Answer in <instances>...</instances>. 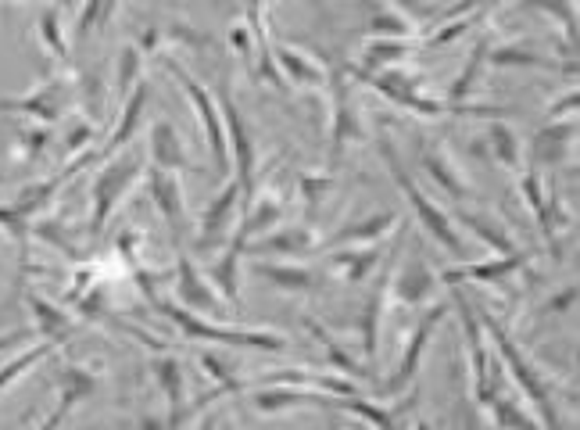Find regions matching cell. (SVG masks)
I'll list each match as a JSON object with an SVG mask.
<instances>
[{"instance_id":"83f0119b","label":"cell","mask_w":580,"mask_h":430,"mask_svg":"<svg viewBox=\"0 0 580 430\" xmlns=\"http://www.w3.org/2000/svg\"><path fill=\"white\" fill-rule=\"evenodd\" d=\"M147 97H151V90H147V83H137L133 86V94L126 97V112H122V122H119V133L104 144V155H115L119 147H126L129 140H133V133H137L140 119H144V108H147Z\"/></svg>"},{"instance_id":"d4e9b609","label":"cell","mask_w":580,"mask_h":430,"mask_svg":"<svg viewBox=\"0 0 580 430\" xmlns=\"http://www.w3.org/2000/svg\"><path fill=\"white\" fill-rule=\"evenodd\" d=\"M487 61L495 65V69H559V72H577V61H552L545 54H534L527 47H495V51H487Z\"/></svg>"},{"instance_id":"277c9868","label":"cell","mask_w":580,"mask_h":430,"mask_svg":"<svg viewBox=\"0 0 580 430\" xmlns=\"http://www.w3.org/2000/svg\"><path fill=\"white\" fill-rule=\"evenodd\" d=\"M154 305H158V312L169 316L187 337H201V341H219V344H240V348H258V352H283V348H287V341H283L280 334H265V330H248V327H230V330L215 327V323H205V319L187 312L183 305H176V301L154 298Z\"/></svg>"},{"instance_id":"7a4b0ae2","label":"cell","mask_w":580,"mask_h":430,"mask_svg":"<svg viewBox=\"0 0 580 430\" xmlns=\"http://www.w3.org/2000/svg\"><path fill=\"white\" fill-rule=\"evenodd\" d=\"M376 147H380V155H384V162H387V169H391V176H394V183L401 187V194L409 198V205H412V212L419 215V223L427 226L430 230V237H434L437 244H441L448 255H459L462 251V237L455 233V226H452V219L441 212V208L434 205V201L423 194V190L412 183V176L405 169H401V162H398V151H394V144H391V137H387V129H380L376 133Z\"/></svg>"},{"instance_id":"d6986e66","label":"cell","mask_w":580,"mask_h":430,"mask_svg":"<svg viewBox=\"0 0 580 430\" xmlns=\"http://www.w3.org/2000/svg\"><path fill=\"white\" fill-rule=\"evenodd\" d=\"M316 248V233L308 230V226H287L280 233H262V241L258 244H248L244 255H301V251Z\"/></svg>"},{"instance_id":"4dcf8cb0","label":"cell","mask_w":580,"mask_h":430,"mask_svg":"<svg viewBox=\"0 0 580 430\" xmlns=\"http://www.w3.org/2000/svg\"><path fill=\"white\" fill-rule=\"evenodd\" d=\"M380 255H384V248H380V244H373V248H366V251L337 248L333 262L348 269V280H351V284H362V280H369V276L376 273V266H380Z\"/></svg>"},{"instance_id":"8fae6325","label":"cell","mask_w":580,"mask_h":430,"mask_svg":"<svg viewBox=\"0 0 580 430\" xmlns=\"http://www.w3.org/2000/svg\"><path fill=\"white\" fill-rule=\"evenodd\" d=\"M237 201H240V183H226L222 194L205 208L201 215V230H197V248L201 251H212L219 248L226 237H230V226H233V212H237Z\"/></svg>"},{"instance_id":"74e56055","label":"cell","mask_w":580,"mask_h":430,"mask_svg":"<svg viewBox=\"0 0 580 430\" xmlns=\"http://www.w3.org/2000/svg\"><path fill=\"white\" fill-rule=\"evenodd\" d=\"M54 348H58V341H43V344H36V348H29V352H22L18 359H11L8 366H0V391H8L11 380H18L22 373L29 370V366H36L40 359H47Z\"/></svg>"},{"instance_id":"e575fe53","label":"cell","mask_w":580,"mask_h":430,"mask_svg":"<svg viewBox=\"0 0 580 430\" xmlns=\"http://www.w3.org/2000/svg\"><path fill=\"white\" fill-rule=\"evenodd\" d=\"M491 413H495V423L502 430H541V423L538 420H530L527 416V409L523 405H516L509 395H498L495 402L487 405Z\"/></svg>"},{"instance_id":"d6a6232c","label":"cell","mask_w":580,"mask_h":430,"mask_svg":"<svg viewBox=\"0 0 580 430\" xmlns=\"http://www.w3.org/2000/svg\"><path fill=\"white\" fill-rule=\"evenodd\" d=\"M487 151L505 165V169H520V140L509 126H491L487 129Z\"/></svg>"},{"instance_id":"b9f144b4","label":"cell","mask_w":580,"mask_h":430,"mask_svg":"<svg viewBox=\"0 0 580 430\" xmlns=\"http://www.w3.org/2000/svg\"><path fill=\"white\" fill-rule=\"evenodd\" d=\"M330 190H333V180H326V176H301V194H305L308 208L312 205L319 208V201H323Z\"/></svg>"},{"instance_id":"ffe728a7","label":"cell","mask_w":580,"mask_h":430,"mask_svg":"<svg viewBox=\"0 0 580 430\" xmlns=\"http://www.w3.org/2000/svg\"><path fill=\"white\" fill-rule=\"evenodd\" d=\"M151 165L165 172H180L190 165L180 133H176V126H169V122H154L151 126Z\"/></svg>"},{"instance_id":"6da1fadb","label":"cell","mask_w":580,"mask_h":430,"mask_svg":"<svg viewBox=\"0 0 580 430\" xmlns=\"http://www.w3.org/2000/svg\"><path fill=\"white\" fill-rule=\"evenodd\" d=\"M477 319L487 327V334L495 337L498 344V355L505 359V370L516 377V384L523 387V395L534 402V409H538L541 416V430H563V416H559V409H555V395H552V384H548L545 377H541L534 366L527 362V355L516 348V341L509 337V330L498 323L495 316H487V312H477Z\"/></svg>"},{"instance_id":"7402d4cb","label":"cell","mask_w":580,"mask_h":430,"mask_svg":"<svg viewBox=\"0 0 580 430\" xmlns=\"http://www.w3.org/2000/svg\"><path fill=\"white\" fill-rule=\"evenodd\" d=\"M273 61L287 72L290 83L298 86H326V72L312 54L294 51V47H273Z\"/></svg>"},{"instance_id":"bcb514c9","label":"cell","mask_w":580,"mask_h":430,"mask_svg":"<svg viewBox=\"0 0 580 430\" xmlns=\"http://www.w3.org/2000/svg\"><path fill=\"white\" fill-rule=\"evenodd\" d=\"M230 40H233V51L248 58V54H251V29L248 26H233L230 29Z\"/></svg>"},{"instance_id":"d590c367","label":"cell","mask_w":580,"mask_h":430,"mask_svg":"<svg viewBox=\"0 0 580 430\" xmlns=\"http://www.w3.org/2000/svg\"><path fill=\"white\" fill-rule=\"evenodd\" d=\"M240 258H244V251L237 248V244H230V251L215 262V269H212V280H215V287H219L222 294L230 301H237V287H240Z\"/></svg>"},{"instance_id":"f1b7e54d","label":"cell","mask_w":580,"mask_h":430,"mask_svg":"<svg viewBox=\"0 0 580 430\" xmlns=\"http://www.w3.org/2000/svg\"><path fill=\"white\" fill-rule=\"evenodd\" d=\"M573 137H577V126L573 122L541 129L538 137H534V155H538V162H563Z\"/></svg>"},{"instance_id":"ac0fdd59","label":"cell","mask_w":580,"mask_h":430,"mask_svg":"<svg viewBox=\"0 0 580 430\" xmlns=\"http://www.w3.org/2000/svg\"><path fill=\"white\" fill-rule=\"evenodd\" d=\"M523 198L530 201V208H534V215H538V226L545 230V237L555 244V237H559V226H570V219H566L563 212H559V201H555V194L545 201V190H541V176L534 169L523 176Z\"/></svg>"},{"instance_id":"11a10c76","label":"cell","mask_w":580,"mask_h":430,"mask_svg":"<svg viewBox=\"0 0 580 430\" xmlns=\"http://www.w3.org/2000/svg\"><path fill=\"white\" fill-rule=\"evenodd\" d=\"M333 430H344V427H333Z\"/></svg>"},{"instance_id":"9c48e42d","label":"cell","mask_w":580,"mask_h":430,"mask_svg":"<svg viewBox=\"0 0 580 430\" xmlns=\"http://www.w3.org/2000/svg\"><path fill=\"white\" fill-rule=\"evenodd\" d=\"M144 176V158H122V162L108 165V169L97 176L94 183V219H90V233H101L104 223H108V215L115 212V205L122 201L133 183Z\"/></svg>"},{"instance_id":"f6af8a7d","label":"cell","mask_w":580,"mask_h":430,"mask_svg":"<svg viewBox=\"0 0 580 430\" xmlns=\"http://www.w3.org/2000/svg\"><path fill=\"white\" fill-rule=\"evenodd\" d=\"M394 4L412 18H437V8L427 4V0H394Z\"/></svg>"},{"instance_id":"1f68e13d","label":"cell","mask_w":580,"mask_h":430,"mask_svg":"<svg viewBox=\"0 0 580 430\" xmlns=\"http://www.w3.org/2000/svg\"><path fill=\"white\" fill-rule=\"evenodd\" d=\"M26 301H29V309H33V316H36V330H40L47 341H61V337L72 334L69 316H65V312H58L54 305H47L40 294H29Z\"/></svg>"},{"instance_id":"484cf974","label":"cell","mask_w":580,"mask_h":430,"mask_svg":"<svg viewBox=\"0 0 580 430\" xmlns=\"http://www.w3.org/2000/svg\"><path fill=\"white\" fill-rule=\"evenodd\" d=\"M416 51V43L409 40H373L362 54V65L355 69V76H376V72H387L391 65H398L401 58H409Z\"/></svg>"},{"instance_id":"9a60e30c","label":"cell","mask_w":580,"mask_h":430,"mask_svg":"<svg viewBox=\"0 0 580 430\" xmlns=\"http://www.w3.org/2000/svg\"><path fill=\"white\" fill-rule=\"evenodd\" d=\"M176 298L187 301L190 309H201V312L219 309V294L201 280V273H197L194 258L190 255L176 258Z\"/></svg>"},{"instance_id":"44dd1931","label":"cell","mask_w":580,"mask_h":430,"mask_svg":"<svg viewBox=\"0 0 580 430\" xmlns=\"http://www.w3.org/2000/svg\"><path fill=\"white\" fill-rule=\"evenodd\" d=\"M305 327H308V334L316 337L319 344H323V352H326V362H330L333 370L341 373V377H348V380H369L373 377V370L369 366H362V362H355L348 355V348H341V341L330 334V330L319 323V319H305Z\"/></svg>"},{"instance_id":"db71d44e","label":"cell","mask_w":580,"mask_h":430,"mask_svg":"<svg viewBox=\"0 0 580 430\" xmlns=\"http://www.w3.org/2000/svg\"><path fill=\"white\" fill-rule=\"evenodd\" d=\"M462 430H480V427H477V423H466V427H462Z\"/></svg>"},{"instance_id":"52a82bcc","label":"cell","mask_w":580,"mask_h":430,"mask_svg":"<svg viewBox=\"0 0 580 430\" xmlns=\"http://www.w3.org/2000/svg\"><path fill=\"white\" fill-rule=\"evenodd\" d=\"M452 301L459 305V319H462V330H466V348H470V366H473V398L477 405H491L502 387H498V377H491V355H487V344H484V323L477 319V309L473 301L452 287Z\"/></svg>"},{"instance_id":"836d02e7","label":"cell","mask_w":580,"mask_h":430,"mask_svg":"<svg viewBox=\"0 0 580 430\" xmlns=\"http://www.w3.org/2000/svg\"><path fill=\"white\" fill-rule=\"evenodd\" d=\"M487 51H491V43H487V40H480L477 47H473L470 61H466V69H462V76L455 79L452 90H448V101H452V104H462L466 97H470L473 83H477L480 69H484V61H487Z\"/></svg>"},{"instance_id":"4316f807","label":"cell","mask_w":580,"mask_h":430,"mask_svg":"<svg viewBox=\"0 0 580 430\" xmlns=\"http://www.w3.org/2000/svg\"><path fill=\"white\" fill-rule=\"evenodd\" d=\"M319 391H301V387H262L255 395V409L265 416L287 413V409H301V405H316Z\"/></svg>"},{"instance_id":"f5cc1de1","label":"cell","mask_w":580,"mask_h":430,"mask_svg":"<svg viewBox=\"0 0 580 430\" xmlns=\"http://www.w3.org/2000/svg\"><path fill=\"white\" fill-rule=\"evenodd\" d=\"M416 430H434V427H430V423H423V420H419V423H416Z\"/></svg>"},{"instance_id":"816d5d0a","label":"cell","mask_w":580,"mask_h":430,"mask_svg":"<svg viewBox=\"0 0 580 430\" xmlns=\"http://www.w3.org/2000/svg\"><path fill=\"white\" fill-rule=\"evenodd\" d=\"M201 430H215V420H212V416H208V420H205V427H201Z\"/></svg>"},{"instance_id":"30bf717a","label":"cell","mask_w":580,"mask_h":430,"mask_svg":"<svg viewBox=\"0 0 580 430\" xmlns=\"http://www.w3.org/2000/svg\"><path fill=\"white\" fill-rule=\"evenodd\" d=\"M448 312H452V305H448V301H441V305H434V309H430L427 316L419 319V327H416V334H412L409 348H405V355L398 359V370H394L391 377L384 380V384L376 387L380 395H401V391H405V387H409L412 380H416L419 362H423V355H427L430 337H434V330L441 327Z\"/></svg>"},{"instance_id":"cb8c5ba5","label":"cell","mask_w":580,"mask_h":430,"mask_svg":"<svg viewBox=\"0 0 580 430\" xmlns=\"http://www.w3.org/2000/svg\"><path fill=\"white\" fill-rule=\"evenodd\" d=\"M434 287H437V276L430 273L427 262H423V258H412L409 266H401L394 294H398V301H405V305H423V301L434 294Z\"/></svg>"},{"instance_id":"7c38bea8","label":"cell","mask_w":580,"mask_h":430,"mask_svg":"<svg viewBox=\"0 0 580 430\" xmlns=\"http://www.w3.org/2000/svg\"><path fill=\"white\" fill-rule=\"evenodd\" d=\"M412 405H416V395H412L405 405H398V409H384V405L369 402V398H362V395H351V398L319 395L316 409H333V413H351V416H359V420L373 423L376 430H398L401 413H409Z\"/></svg>"},{"instance_id":"e0dca14e","label":"cell","mask_w":580,"mask_h":430,"mask_svg":"<svg viewBox=\"0 0 580 430\" xmlns=\"http://www.w3.org/2000/svg\"><path fill=\"white\" fill-rule=\"evenodd\" d=\"M530 262V251H516V255H498L495 262H477V266H462V269H444V284L455 287L462 280H502L509 273H520L523 266Z\"/></svg>"},{"instance_id":"5b68a950","label":"cell","mask_w":580,"mask_h":430,"mask_svg":"<svg viewBox=\"0 0 580 430\" xmlns=\"http://www.w3.org/2000/svg\"><path fill=\"white\" fill-rule=\"evenodd\" d=\"M222 126H226V140H230V162L237 165V183H240V212L255 205V140L248 133V122L240 115L237 101H233L230 86H222V104H219Z\"/></svg>"},{"instance_id":"ee69618b","label":"cell","mask_w":580,"mask_h":430,"mask_svg":"<svg viewBox=\"0 0 580 430\" xmlns=\"http://www.w3.org/2000/svg\"><path fill=\"white\" fill-rule=\"evenodd\" d=\"M40 33H43V40H47V47H51L58 58H69V47H65V40H61V29L54 26V11H47V15L40 18Z\"/></svg>"},{"instance_id":"681fc988","label":"cell","mask_w":580,"mask_h":430,"mask_svg":"<svg viewBox=\"0 0 580 430\" xmlns=\"http://www.w3.org/2000/svg\"><path fill=\"white\" fill-rule=\"evenodd\" d=\"M26 330H18V334H8V337H0V352H4V348H15V344H22L26 341Z\"/></svg>"},{"instance_id":"5bb4252c","label":"cell","mask_w":580,"mask_h":430,"mask_svg":"<svg viewBox=\"0 0 580 430\" xmlns=\"http://www.w3.org/2000/svg\"><path fill=\"white\" fill-rule=\"evenodd\" d=\"M398 226V215L394 212H380V215H366V219H359V223L344 226V230H337L326 244H316V248H344V244H380L387 237V233Z\"/></svg>"},{"instance_id":"ba28073f","label":"cell","mask_w":580,"mask_h":430,"mask_svg":"<svg viewBox=\"0 0 580 430\" xmlns=\"http://www.w3.org/2000/svg\"><path fill=\"white\" fill-rule=\"evenodd\" d=\"M169 72L176 76V83L183 86V94L190 97V104H194L197 122H201V129H205V137H208V147H212V158H215V169H219V176H230V140H226V126H222L219 104L212 101V94H208L205 86L187 76V69H183V65L169 61Z\"/></svg>"},{"instance_id":"3957f363","label":"cell","mask_w":580,"mask_h":430,"mask_svg":"<svg viewBox=\"0 0 580 430\" xmlns=\"http://www.w3.org/2000/svg\"><path fill=\"white\" fill-rule=\"evenodd\" d=\"M366 83H373V90L394 101L405 112L416 115H509V108H495V104H441V101H427V97L416 90V79L409 72L387 69L376 72V76H362Z\"/></svg>"},{"instance_id":"603a6c76","label":"cell","mask_w":580,"mask_h":430,"mask_svg":"<svg viewBox=\"0 0 580 430\" xmlns=\"http://www.w3.org/2000/svg\"><path fill=\"white\" fill-rule=\"evenodd\" d=\"M154 377H158V387L165 391L172 405V420L165 423L169 430H176L183 423V413H187V387H183V370L176 359H158L154 362Z\"/></svg>"},{"instance_id":"f35d334b","label":"cell","mask_w":580,"mask_h":430,"mask_svg":"<svg viewBox=\"0 0 580 430\" xmlns=\"http://www.w3.org/2000/svg\"><path fill=\"white\" fill-rule=\"evenodd\" d=\"M58 384H61V398H69L72 405H79L86 395H94L97 380L90 377V373L76 370V366H65V370L58 373Z\"/></svg>"},{"instance_id":"4fadbf2b","label":"cell","mask_w":580,"mask_h":430,"mask_svg":"<svg viewBox=\"0 0 580 430\" xmlns=\"http://www.w3.org/2000/svg\"><path fill=\"white\" fill-rule=\"evenodd\" d=\"M147 183H151V198H154V205H158V212L169 219L172 237L183 241V230H187V201H183L180 176H176V172H165V169H154L151 165Z\"/></svg>"},{"instance_id":"c3c4849f","label":"cell","mask_w":580,"mask_h":430,"mask_svg":"<svg viewBox=\"0 0 580 430\" xmlns=\"http://www.w3.org/2000/svg\"><path fill=\"white\" fill-rule=\"evenodd\" d=\"M90 137H94V129H90V126H79L76 133H72V137H69V151H79V147H83Z\"/></svg>"},{"instance_id":"8d00e7d4","label":"cell","mask_w":580,"mask_h":430,"mask_svg":"<svg viewBox=\"0 0 580 430\" xmlns=\"http://www.w3.org/2000/svg\"><path fill=\"white\" fill-rule=\"evenodd\" d=\"M455 219H462V223L470 226L473 233H477L480 241H487L491 248L498 251V255H516V244H512V237L502 230V226H495V223H484L480 215H473V212H459Z\"/></svg>"},{"instance_id":"f907efd6","label":"cell","mask_w":580,"mask_h":430,"mask_svg":"<svg viewBox=\"0 0 580 430\" xmlns=\"http://www.w3.org/2000/svg\"><path fill=\"white\" fill-rule=\"evenodd\" d=\"M140 430H169L165 427L162 416H144V423H140Z\"/></svg>"},{"instance_id":"8992f818","label":"cell","mask_w":580,"mask_h":430,"mask_svg":"<svg viewBox=\"0 0 580 430\" xmlns=\"http://www.w3.org/2000/svg\"><path fill=\"white\" fill-rule=\"evenodd\" d=\"M409 233V223H401L398 244L391 248V255L376 266V280H373V294H369L366 309L359 316V330H362V352L369 359V370L376 373V359H380V327H384V312H387V298H391V280H394V266H398V248L401 237Z\"/></svg>"},{"instance_id":"7dc6e473","label":"cell","mask_w":580,"mask_h":430,"mask_svg":"<svg viewBox=\"0 0 580 430\" xmlns=\"http://www.w3.org/2000/svg\"><path fill=\"white\" fill-rule=\"evenodd\" d=\"M566 112H577V90H570V94L559 97V104H552V108H548L545 119H559V115H566Z\"/></svg>"},{"instance_id":"f546056e","label":"cell","mask_w":580,"mask_h":430,"mask_svg":"<svg viewBox=\"0 0 580 430\" xmlns=\"http://www.w3.org/2000/svg\"><path fill=\"white\" fill-rule=\"evenodd\" d=\"M258 276H265L269 284L276 287H287V291H308V287L316 284V273L312 269H301V266H287V262H258L255 266Z\"/></svg>"},{"instance_id":"2e32d148","label":"cell","mask_w":580,"mask_h":430,"mask_svg":"<svg viewBox=\"0 0 580 430\" xmlns=\"http://www.w3.org/2000/svg\"><path fill=\"white\" fill-rule=\"evenodd\" d=\"M419 165L427 169V176L437 183V187L444 190V194H448V198H455V201L473 198V190L466 187V180H462L459 172H455L452 158L444 155V147H437V144L423 147V155H419Z\"/></svg>"},{"instance_id":"ab89813d","label":"cell","mask_w":580,"mask_h":430,"mask_svg":"<svg viewBox=\"0 0 580 430\" xmlns=\"http://www.w3.org/2000/svg\"><path fill=\"white\" fill-rule=\"evenodd\" d=\"M366 33L373 40H401V36H409V22H401L398 15H373Z\"/></svg>"},{"instance_id":"7bdbcfd3","label":"cell","mask_w":580,"mask_h":430,"mask_svg":"<svg viewBox=\"0 0 580 430\" xmlns=\"http://www.w3.org/2000/svg\"><path fill=\"white\" fill-rule=\"evenodd\" d=\"M473 22H477V15H466V18H455V22H448V26H444V29H437V33L434 36H430V47H444V43H452L455 40V36H462V33H466V29H470L473 26Z\"/></svg>"},{"instance_id":"60d3db41","label":"cell","mask_w":580,"mask_h":430,"mask_svg":"<svg viewBox=\"0 0 580 430\" xmlns=\"http://www.w3.org/2000/svg\"><path fill=\"white\" fill-rule=\"evenodd\" d=\"M137 72H140V51L137 47H126V51H122V65H119V86H115L122 101L133 94V86H137Z\"/></svg>"}]
</instances>
